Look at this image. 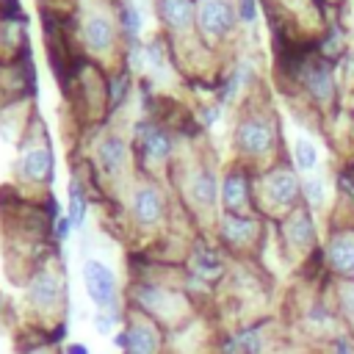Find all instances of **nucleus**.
<instances>
[{
	"instance_id": "28",
	"label": "nucleus",
	"mask_w": 354,
	"mask_h": 354,
	"mask_svg": "<svg viewBox=\"0 0 354 354\" xmlns=\"http://www.w3.org/2000/svg\"><path fill=\"white\" fill-rule=\"evenodd\" d=\"M64 354H91V351H88V346H86V343H80V340H77V343H69V346L64 348Z\"/></svg>"
},
{
	"instance_id": "27",
	"label": "nucleus",
	"mask_w": 354,
	"mask_h": 354,
	"mask_svg": "<svg viewBox=\"0 0 354 354\" xmlns=\"http://www.w3.org/2000/svg\"><path fill=\"white\" fill-rule=\"evenodd\" d=\"M69 230H72V224H69V218H66V216H61V218L55 221V238H58V241H66V235H69Z\"/></svg>"
},
{
	"instance_id": "25",
	"label": "nucleus",
	"mask_w": 354,
	"mask_h": 354,
	"mask_svg": "<svg viewBox=\"0 0 354 354\" xmlns=\"http://www.w3.org/2000/svg\"><path fill=\"white\" fill-rule=\"evenodd\" d=\"M304 194H307V202L310 205H321L324 202V183H321V177L307 180L304 183Z\"/></svg>"
},
{
	"instance_id": "17",
	"label": "nucleus",
	"mask_w": 354,
	"mask_h": 354,
	"mask_svg": "<svg viewBox=\"0 0 354 354\" xmlns=\"http://www.w3.org/2000/svg\"><path fill=\"white\" fill-rule=\"evenodd\" d=\"M158 14L171 28H188L194 19L191 0H158Z\"/></svg>"
},
{
	"instance_id": "14",
	"label": "nucleus",
	"mask_w": 354,
	"mask_h": 354,
	"mask_svg": "<svg viewBox=\"0 0 354 354\" xmlns=\"http://www.w3.org/2000/svg\"><path fill=\"white\" fill-rule=\"evenodd\" d=\"M216 194H218V185H216V177L210 169H196L191 174V183H188V196L194 205L199 207H213L216 202Z\"/></svg>"
},
{
	"instance_id": "5",
	"label": "nucleus",
	"mask_w": 354,
	"mask_h": 354,
	"mask_svg": "<svg viewBox=\"0 0 354 354\" xmlns=\"http://www.w3.org/2000/svg\"><path fill=\"white\" fill-rule=\"evenodd\" d=\"M130 210H133V218L141 224V227H152L163 218V196L155 185H138L133 191V199H130Z\"/></svg>"
},
{
	"instance_id": "7",
	"label": "nucleus",
	"mask_w": 354,
	"mask_h": 354,
	"mask_svg": "<svg viewBox=\"0 0 354 354\" xmlns=\"http://www.w3.org/2000/svg\"><path fill=\"white\" fill-rule=\"evenodd\" d=\"M235 22L232 8L224 0H205L199 6V25L210 33V36H224Z\"/></svg>"
},
{
	"instance_id": "6",
	"label": "nucleus",
	"mask_w": 354,
	"mask_h": 354,
	"mask_svg": "<svg viewBox=\"0 0 354 354\" xmlns=\"http://www.w3.org/2000/svg\"><path fill=\"white\" fill-rule=\"evenodd\" d=\"M326 266L335 274L354 279V232H337L326 243Z\"/></svg>"
},
{
	"instance_id": "3",
	"label": "nucleus",
	"mask_w": 354,
	"mask_h": 354,
	"mask_svg": "<svg viewBox=\"0 0 354 354\" xmlns=\"http://www.w3.org/2000/svg\"><path fill=\"white\" fill-rule=\"evenodd\" d=\"M83 288H86V296L91 299V304L97 310L119 313V282H116V274L111 271L108 263L88 257L83 263Z\"/></svg>"
},
{
	"instance_id": "2",
	"label": "nucleus",
	"mask_w": 354,
	"mask_h": 354,
	"mask_svg": "<svg viewBox=\"0 0 354 354\" xmlns=\"http://www.w3.org/2000/svg\"><path fill=\"white\" fill-rule=\"evenodd\" d=\"M25 299L28 307L33 310L36 318H55L64 310L66 290H64V277L53 268H36L25 285Z\"/></svg>"
},
{
	"instance_id": "20",
	"label": "nucleus",
	"mask_w": 354,
	"mask_h": 354,
	"mask_svg": "<svg viewBox=\"0 0 354 354\" xmlns=\"http://www.w3.org/2000/svg\"><path fill=\"white\" fill-rule=\"evenodd\" d=\"M86 207H88V202H86L83 185L80 183H72L69 185V213H66V218H69L72 227H80L86 221Z\"/></svg>"
},
{
	"instance_id": "8",
	"label": "nucleus",
	"mask_w": 354,
	"mask_h": 354,
	"mask_svg": "<svg viewBox=\"0 0 354 354\" xmlns=\"http://www.w3.org/2000/svg\"><path fill=\"white\" fill-rule=\"evenodd\" d=\"M266 194L274 205L279 207H293L296 199H299V183L293 177V171L288 169H279V171H271L266 177Z\"/></svg>"
},
{
	"instance_id": "4",
	"label": "nucleus",
	"mask_w": 354,
	"mask_h": 354,
	"mask_svg": "<svg viewBox=\"0 0 354 354\" xmlns=\"http://www.w3.org/2000/svg\"><path fill=\"white\" fill-rule=\"evenodd\" d=\"M127 324H124V332H127V346L122 354H163V335H160V326L138 313V310H127Z\"/></svg>"
},
{
	"instance_id": "12",
	"label": "nucleus",
	"mask_w": 354,
	"mask_h": 354,
	"mask_svg": "<svg viewBox=\"0 0 354 354\" xmlns=\"http://www.w3.org/2000/svg\"><path fill=\"white\" fill-rule=\"evenodd\" d=\"M221 202L230 213H241L249 202V183L241 171H230L221 183Z\"/></svg>"
},
{
	"instance_id": "15",
	"label": "nucleus",
	"mask_w": 354,
	"mask_h": 354,
	"mask_svg": "<svg viewBox=\"0 0 354 354\" xmlns=\"http://www.w3.org/2000/svg\"><path fill=\"white\" fill-rule=\"evenodd\" d=\"M124 160H127V149H124V144L119 138L108 136V138H102L97 144V163H100V169L105 174H119Z\"/></svg>"
},
{
	"instance_id": "9",
	"label": "nucleus",
	"mask_w": 354,
	"mask_h": 354,
	"mask_svg": "<svg viewBox=\"0 0 354 354\" xmlns=\"http://www.w3.org/2000/svg\"><path fill=\"white\" fill-rule=\"evenodd\" d=\"M19 174L25 180H33V183H47L53 177V155L47 147H36V149H28L22 158H19Z\"/></svg>"
},
{
	"instance_id": "18",
	"label": "nucleus",
	"mask_w": 354,
	"mask_h": 354,
	"mask_svg": "<svg viewBox=\"0 0 354 354\" xmlns=\"http://www.w3.org/2000/svg\"><path fill=\"white\" fill-rule=\"evenodd\" d=\"M191 274L194 277H199V279H205V282H210V279H216V277H221L224 274V266H221V260L213 254V252H207V249H196L194 254H191Z\"/></svg>"
},
{
	"instance_id": "1",
	"label": "nucleus",
	"mask_w": 354,
	"mask_h": 354,
	"mask_svg": "<svg viewBox=\"0 0 354 354\" xmlns=\"http://www.w3.org/2000/svg\"><path fill=\"white\" fill-rule=\"evenodd\" d=\"M130 307L149 315L158 326H188V318H191V301L171 290V288H163V285H155V282H133L130 285Z\"/></svg>"
},
{
	"instance_id": "11",
	"label": "nucleus",
	"mask_w": 354,
	"mask_h": 354,
	"mask_svg": "<svg viewBox=\"0 0 354 354\" xmlns=\"http://www.w3.org/2000/svg\"><path fill=\"white\" fill-rule=\"evenodd\" d=\"M169 149H171V141L160 127H155V124H141L138 127V152H141V158L166 160Z\"/></svg>"
},
{
	"instance_id": "21",
	"label": "nucleus",
	"mask_w": 354,
	"mask_h": 354,
	"mask_svg": "<svg viewBox=\"0 0 354 354\" xmlns=\"http://www.w3.org/2000/svg\"><path fill=\"white\" fill-rule=\"evenodd\" d=\"M337 304H340V315L354 329V279H346L337 285Z\"/></svg>"
},
{
	"instance_id": "10",
	"label": "nucleus",
	"mask_w": 354,
	"mask_h": 354,
	"mask_svg": "<svg viewBox=\"0 0 354 354\" xmlns=\"http://www.w3.org/2000/svg\"><path fill=\"white\" fill-rule=\"evenodd\" d=\"M238 147L249 155H260L271 147V127L260 119H246L238 127Z\"/></svg>"
},
{
	"instance_id": "16",
	"label": "nucleus",
	"mask_w": 354,
	"mask_h": 354,
	"mask_svg": "<svg viewBox=\"0 0 354 354\" xmlns=\"http://www.w3.org/2000/svg\"><path fill=\"white\" fill-rule=\"evenodd\" d=\"M285 235H288V243L296 246V249H307V246H313L315 230H313L310 213H307V210H293L290 218H288V224H285Z\"/></svg>"
},
{
	"instance_id": "24",
	"label": "nucleus",
	"mask_w": 354,
	"mask_h": 354,
	"mask_svg": "<svg viewBox=\"0 0 354 354\" xmlns=\"http://www.w3.org/2000/svg\"><path fill=\"white\" fill-rule=\"evenodd\" d=\"M119 315H122V313L97 310V315L91 318V324H94V332H97V335H102V337H111V335H113V329H116V324H119Z\"/></svg>"
},
{
	"instance_id": "22",
	"label": "nucleus",
	"mask_w": 354,
	"mask_h": 354,
	"mask_svg": "<svg viewBox=\"0 0 354 354\" xmlns=\"http://www.w3.org/2000/svg\"><path fill=\"white\" fill-rule=\"evenodd\" d=\"M307 86H310L313 94L326 97L332 91V75H329V69L326 66H313V72L307 75Z\"/></svg>"
},
{
	"instance_id": "19",
	"label": "nucleus",
	"mask_w": 354,
	"mask_h": 354,
	"mask_svg": "<svg viewBox=\"0 0 354 354\" xmlns=\"http://www.w3.org/2000/svg\"><path fill=\"white\" fill-rule=\"evenodd\" d=\"M83 36H86V44H88L91 50H105V47H111V41H113V30H111V22H108L105 17H91V19L86 22Z\"/></svg>"
},
{
	"instance_id": "23",
	"label": "nucleus",
	"mask_w": 354,
	"mask_h": 354,
	"mask_svg": "<svg viewBox=\"0 0 354 354\" xmlns=\"http://www.w3.org/2000/svg\"><path fill=\"white\" fill-rule=\"evenodd\" d=\"M293 155H296V166H299L301 171L313 169V166H315V160H318V149H315V144H313V141H307V138H299V141H296Z\"/></svg>"
},
{
	"instance_id": "26",
	"label": "nucleus",
	"mask_w": 354,
	"mask_h": 354,
	"mask_svg": "<svg viewBox=\"0 0 354 354\" xmlns=\"http://www.w3.org/2000/svg\"><path fill=\"white\" fill-rule=\"evenodd\" d=\"M122 25H124V30H127L130 36L138 30V14H136L130 6H124V11H122Z\"/></svg>"
},
{
	"instance_id": "13",
	"label": "nucleus",
	"mask_w": 354,
	"mask_h": 354,
	"mask_svg": "<svg viewBox=\"0 0 354 354\" xmlns=\"http://www.w3.org/2000/svg\"><path fill=\"white\" fill-rule=\"evenodd\" d=\"M254 232H257L254 218H246V216H241V213H227V216L221 218V238H224L227 243H232V246L249 243V241L254 238Z\"/></svg>"
},
{
	"instance_id": "29",
	"label": "nucleus",
	"mask_w": 354,
	"mask_h": 354,
	"mask_svg": "<svg viewBox=\"0 0 354 354\" xmlns=\"http://www.w3.org/2000/svg\"><path fill=\"white\" fill-rule=\"evenodd\" d=\"M241 14H243V19H252V17H254V8H252V0H243V6H241Z\"/></svg>"
}]
</instances>
